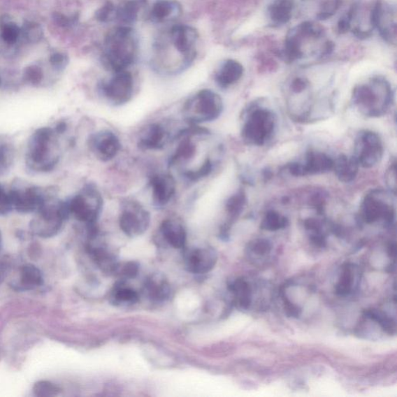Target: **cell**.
Here are the masks:
<instances>
[{"label":"cell","instance_id":"18","mask_svg":"<svg viewBox=\"0 0 397 397\" xmlns=\"http://www.w3.org/2000/svg\"><path fill=\"white\" fill-rule=\"evenodd\" d=\"M150 186L153 205L158 209L166 207L176 192L175 180L169 174L153 175L150 179Z\"/></svg>","mask_w":397,"mask_h":397},{"label":"cell","instance_id":"52","mask_svg":"<svg viewBox=\"0 0 397 397\" xmlns=\"http://www.w3.org/2000/svg\"><path fill=\"white\" fill-rule=\"evenodd\" d=\"M1 240H2L1 231H0V244H1Z\"/></svg>","mask_w":397,"mask_h":397},{"label":"cell","instance_id":"35","mask_svg":"<svg viewBox=\"0 0 397 397\" xmlns=\"http://www.w3.org/2000/svg\"><path fill=\"white\" fill-rule=\"evenodd\" d=\"M289 225V219L279 212L270 210L266 212L262 219L260 228L268 231H276L284 229Z\"/></svg>","mask_w":397,"mask_h":397},{"label":"cell","instance_id":"12","mask_svg":"<svg viewBox=\"0 0 397 397\" xmlns=\"http://www.w3.org/2000/svg\"><path fill=\"white\" fill-rule=\"evenodd\" d=\"M353 156L361 167L370 168L378 165L384 156V145L378 134L371 131L359 132Z\"/></svg>","mask_w":397,"mask_h":397},{"label":"cell","instance_id":"25","mask_svg":"<svg viewBox=\"0 0 397 397\" xmlns=\"http://www.w3.org/2000/svg\"><path fill=\"white\" fill-rule=\"evenodd\" d=\"M244 74V67L240 62L229 59L219 68L215 75V81L218 86L226 89L238 82Z\"/></svg>","mask_w":397,"mask_h":397},{"label":"cell","instance_id":"23","mask_svg":"<svg viewBox=\"0 0 397 397\" xmlns=\"http://www.w3.org/2000/svg\"><path fill=\"white\" fill-rule=\"evenodd\" d=\"M334 167V160L322 152H310L301 164L303 176L327 173Z\"/></svg>","mask_w":397,"mask_h":397},{"label":"cell","instance_id":"32","mask_svg":"<svg viewBox=\"0 0 397 397\" xmlns=\"http://www.w3.org/2000/svg\"><path fill=\"white\" fill-rule=\"evenodd\" d=\"M145 0H130L117 8V19L127 26L138 20V13Z\"/></svg>","mask_w":397,"mask_h":397},{"label":"cell","instance_id":"42","mask_svg":"<svg viewBox=\"0 0 397 397\" xmlns=\"http://www.w3.org/2000/svg\"><path fill=\"white\" fill-rule=\"evenodd\" d=\"M272 248V243L268 240L264 238L254 240L247 246L248 252L257 255H261V257L270 252Z\"/></svg>","mask_w":397,"mask_h":397},{"label":"cell","instance_id":"17","mask_svg":"<svg viewBox=\"0 0 397 397\" xmlns=\"http://www.w3.org/2000/svg\"><path fill=\"white\" fill-rule=\"evenodd\" d=\"M89 233L90 240L88 251L97 266L105 273H116L120 266L116 255L99 240L97 229L89 231Z\"/></svg>","mask_w":397,"mask_h":397},{"label":"cell","instance_id":"39","mask_svg":"<svg viewBox=\"0 0 397 397\" xmlns=\"http://www.w3.org/2000/svg\"><path fill=\"white\" fill-rule=\"evenodd\" d=\"M20 29V36H22L28 43H36L43 37V31L38 24L28 22Z\"/></svg>","mask_w":397,"mask_h":397},{"label":"cell","instance_id":"37","mask_svg":"<svg viewBox=\"0 0 397 397\" xmlns=\"http://www.w3.org/2000/svg\"><path fill=\"white\" fill-rule=\"evenodd\" d=\"M212 168H214L212 161L210 158H208L204 160L203 164L200 167L194 170H188V171L184 172L182 173V176L188 182H198L210 175L212 173Z\"/></svg>","mask_w":397,"mask_h":397},{"label":"cell","instance_id":"4","mask_svg":"<svg viewBox=\"0 0 397 397\" xmlns=\"http://www.w3.org/2000/svg\"><path fill=\"white\" fill-rule=\"evenodd\" d=\"M70 217L66 201L53 196L35 212L30 224L31 231L42 238L58 235Z\"/></svg>","mask_w":397,"mask_h":397},{"label":"cell","instance_id":"33","mask_svg":"<svg viewBox=\"0 0 397 397\" xmlns=\"http://www.w3.org/2000/svg\"><path fill=\"white\" fill-rule=\"evenodd\" d=\"M356 267L350 264H346L342 268L341 275L337 284L335 285V291L338 296H346L352 294L354 283V277H356Z\"/></svg>","mask_w":397,"mask_h":397},{"label":"cell","instance_id":"5","mask_svg":"<svg viewBox=\"0 0 397 397\" xmlns=\"http://www.w3.org/2000/svg\"><path fill=\"white\" fill-rule=\"evenodd\" d=\"M224 103L221 96L210 89L198 91L183 106V116L189 124L215 122L222 115Z\"/></svg>","mask_w":397,"mask_h":397},{"label":"cell","instance_id":"50","mask_svg":"<svg viewBox=\"0 0 397 397\" xmlns=\"http://www.w3.org/2000/svg\"><path fill=\"white\" fill-rule=\"evenodd\" d=\"M307 87V81L301 79V78H298V79L295 80L292 84V89L294 92H295V93H301V92L306 89Z\"/></svg>","mask_w":397,"mask_h":397},{"label":"cell","instance_id":"46","mask_svg":"<svg viewBox=\"0 0 397 397\" xmlns=\"http://www.w3.org/2000/svg\"><path fill=\"white\" fill-rule=\"evenodd\" d=\"M139 271V266L136 262L130 261L129 264H126L122 267L119 266L117 271L116 273H118L122 278L124 280L133 279L136 277L138 275Z\"/></svg>","mask_w":397,"mask_h":397},{"label":"cell","instance_id":"13","mask_svg":"<svg viewBox=\"0 0 397 397\" xmlns=\"http://www.w3.org/2000/svg\"><path fill=\"white\" fill-rule=\"evenodd\" d=\"M103 96L113 106H123L131 101L133 94V80L129 71L115 73L110 80L101 83Z\"/></svg>","mask_w":397,"mask_h":397},{"label":"cell","instance_id":"11","mask_svg":"<svg viewBox=\"0 0 397 397\" xmlns=\"http://www.w3.org/2000/svg\"><path fill=\"white\" fill-rule=\"evenodd\" d=\"M166 41L171 45L172 53H178L181 59L189 67L196 55L198 35L194 27L188 25H175L166 34Z\"/></svg>","mask_w":397,"mask_h":397},{"label":"cell","instance_id":"45","mask_svg":"<svg viewBox=\"0 0 397 397\" xmlns=\"http://www.w3.org/2000/svg\"><path fill=\"white\" fill-rule=\"evenodd\" d=\"M96 18L102 22H110L117 19V7L111 3L104 5L96 13Z\"/></svg>","mask_w":397,"mask_h":397},{"label":"cell","instance_id":"21","mask_svg":"<svg viewBox=\"0 0 397 397\" xmlns=\"http://www.w3.org/2000/svg\"><path fill=\"white\" fill-rule=\"evenodd\" d=\"M144 293L153 302H164L171 294V287L164 275L154 273L145 280Z\"/></svg>","mask_w":397,"mask_h":397},{"label":"cell","instance_id":"40","mask_svg":"<svg viewBox=\"0 0 397 397\" xmlns=\"http://www.w3.org/2000/svg\"><path fill=\"white\" fill-rule=\"evenodd\" d=\"M35 396L40 397H51L59 395L61 392L59 387L49 381H38L33 387Z\"/></svg>","mask_w":397,"mask_h":397},{"label":"cell","instance_id":"28","mask_svg":"<svg viewBox=\"0 0 397 397\" xmlns=\"http://www.w3.org/2000/svg\"><path fill=\"white\" fill-rule=\"evenodd\" d=\"M295 0H272L268 7L269 18L274 26H282L289 22L293 15Z\"/></svg>","mask_w":397,"mask_h":397},{"label":"cell","instance_id":"41","mask_svg":"<svg viewBox=\"0 0 397 397\" xmlns=\"http://www.w3.org/2000/svg\"><path fill=\"white\" fill-rule=\"evenodd\" d=\"M44 80L43 70L38 66L26 68L23 74V81L32 87H38Z\"/></svg>","mask_w":397,"mask_h":397},{"label":"cell","instance_id":"19","mask_svg":"<svg viewBox=\"0 0 397 397\" xmlns=\"http://www.w3.org/2000/svg\"><path fill=\"white\" fill-rule=\"evenodd\" d=\"M168 133L164 127L154 123L147 125L140 133L138 145L144 151L160 150L165 147Z\"/></svg>","mask_w":397,"mask_h":397},{"label":"cell","instance_id":"10","mask_svg":"<svg viewBox=\"0 0 397 397\" xmlns=\"http://www.w3.org/2000/svg\"><path fill=\"white\" fill-rule=\"evenodd\" d=\"M380 190H373L367 194L361 204L360 217L363 222L371 224L380 221L391 225L395 219V210Z\"/></svg>","mask_w":397,"mask_h":397},{"label":"cell","instance_id":"29","mask_svg":"<svg viewBox=\"0 0 397 397\" xmlns=\"http://www.w3.org/2000/svg\"><path fill=\"white\" fill-rule=\"evenodd\" d=\"M247 203V197L243 190L229 197L226 202V211L229 216V222L223 226L222 231V236H228V232L231 224L236 221L238 217L242 214L245 205Z\"/></svg>","mask_w":397,"mask_h":397},{"label":"cell","instance_id":"16","mask_svg":"<svg viewBox=\"0 0 397 397\" xmlns=\"http://www.w3.org/2000/svg\"><path fill=\"white\" fill-rule=\"evenodd\" d=\"M395 12L391 6L378 0L371 10L370 20L373 27H377L381 36L389 43H396V24Z\"/></svg>","mask_w":397,"mask_h":397},{"label":"cell","instance_id":"49","mask_svg":"<svg viewBox=\"0 0 397 397\" xmlns=\"http://www.w3.org/2000/svg\"><path fill=\"white\" fill-rule=\"evenodd\" d=\"M283 300H284L286 314L289 317H298L301 315V310L299 308L292 303L287 297H285Z\"/></svg>","mask_w":397,"mask_h":397},{"label":"cell","instance_id":"26","mask_svg":"<svg viewBox=\"0 0 397 397\" xmlns=\"http://www.w3.org/2000/svg\"><path fill=\"white\" fill-rule=\"evenodd\" d=\"M193 137L194 136L182 130L177 133L175 138L180 139L181 141L175 152L169 158V166H177L194 159L196 152V145L192 140Z\"/></svg>","mask_w":397,"mask_h":397},{"label":"cell","instance_id":"1","mask_svg":"<svg viewBox=\"0 0 397 397\" xmlns=\"http://www.w3.org/2000/svg\"><path fill=\"white\" fill-rule=\"evenodd\" d=\"M59 136L52 127H40L31 134L25 154L28 170L37 174L54 171L61 159Z\"/></svg>","mask_w":397,"mask_h":397},{"label":"cell","instance_id":"2","mask_svg":"<svg viewBox=\"0 0 397 397\" xmlns=\"http://www.w3.org/2000/svg\"><path fill=\"white\" fill-rule=\"evenodd\" d=\"M138 52V39L136 31L129 26H120L106 35L101 62L110 72H122L136 61Z\"/></svg>","mask_w":397,"mask_h":397},{"label":"cell","instance_id":"3","mask_svg":"<svg viewBox=\"0 0 397 397\" xmlns=\"http://www.w3.org/2000/svg\"><path fill=\"white\" fill-rule=\"evenodd\" d=\"M394 101L391 86L384 78L375 77L368 84L354 89L352 101L361 113L368 117L384 116Z\"/></svg>","mask_w":397,"mask_h":397},{"label":"cell","instance_id":"7","mask_svg":"<svg viewBox=\"0 0 397 397\" xmlns=\"http://www.w3.org/2000/svg\"><path fill=\"white\" fill-rule=\"evenodd\" d=\"M13 210L19 214L36 212L49 198L56 196L52 188H44L18 182L10 189Z\"/></svg>","mask_w":397,"mask_h":397},{"label":"cell","instance_id":"36","mask_svg":"<svg viewBox=\"0 0 397 397\" xmlns=\"http://www.w3.org/2000/svg\"><path fill=\"white\" fill-rule=\"evenodd\" d=\"M364 315L370 320L377 322L380 327L389 335L396 333V323L392 318L389 317L384 312L377 309H368L364 311Z\"/></svg>","mask_w":397,"mask_h":397},{"label":"cell","instance_id":"31","mask_svg":"<svg viewBox=\"0 0 397 397\" xmlns=\"http://www.w3.org/2000/svg\"><path fill=\"white\" fill-rule=\"evenodd\" d=\"M139 300L138 294L136 290L127 287L120 282L112 289L110 301L115 306L129 307L136 304Z\"/></svg>","mask_w":397,"mask_h":397},{"label":"cell","instance_id":"53","mask_svg":"<svg viewBox=\"0 0 397 397\" xmlns=\"http://www.w3.org/2000/svg\"><path fill=\"white\" fill-rule=\"evenodd\" d=\"M0 82H1V79H0Z\"/></svg>","mask_w":397,"mask_h":397},{"label":"cell","instance_id":"34","mask_svg":"<svg viewBox=\"0 0 397 397\" xmlns=\"http://www.w3.org/2000/svg\"><path fill=\"white\" fill-rule=\"evenodd\" d=\"M15 159V149L5 140H0V177L8 173Z\"/></svg>","mask_w":397,"mask_h":397},{"label":"cell","instance_id":"47","mask_svg":"<svg viewBox=\"0 0 397 397\" xmlns=\"http://www.w3.org/2000/svg\"><path fill=\"white\" fill-rule=\"evenodd\" d=\"M50 62L52 68L58 72H62L65 69L68 63V59L66 55L62 53H56L52 55Z\"/></svg>","mask_w":397,"mask_h":397},{"label":"cell","instance_id":"9","mask_svg":"<svg viewBox=\"0 0 397 397\" xmlns=\"http://www.w3.org/2000/svg\"><path fill=\"white\" fill-rule=\"evenodd\" d=\"M151 215L143 204L136 201H124L119 217L120 228L127 236H143L150 226Z\"/></svg>","mask_w":397,"mask_h":397},{"label":"cell","instance_id":"22","mask_svg":"<svg viewBox=\"0 0 397 397\" xmlns=\"http://www.w3.org/2000/svg\"><path fill=\"white\" fill-rule=\"evenodd\" d=\"M181 13V5L175 0H158L149 13V19L154 24H163L178 18Z\"/></svg>","mask_w":397,"mask_h":397},{"label":"cell","instance_id":"6","mask_svg":"<svg viewBox=\"0 0 397 397\" xmlns=\"http://www.w3.org/2000/svg\"><path fill=\"white\" fill-rule=\"evenodd\" d=\"M69 215L89 226H96L103 207V198L94 184H87L66 201Z\"/></svg>","mask_w":397,"mask_h":397},{"label":"cell","instance_id":"30","mask_svg":"<svg viewBox=\"0 0 397 397\" xmlns=\"http://www.w3.org/2000/svg\"><path fill=\"white\" fill-rule=\"evenodd\" d=\"M230 292L235 298L236 306L243 310H247L252 304V288L245 280L238 278L231 282L229 286Z\"/></svg>","mask_w":397,"mask_h":397},{"label":"cell","instance_id":"43","mask_svg":"<svg viewBox=\"0 0 397 397\" xmlns=\"http://www.w3.org/2000/svg\"><path fill=\"white\" fill-rule=\"evenodd\" d=\"M341 3L342 0H323L320 12L318 13V18L327 20L331 17L338 10Z\"/></svg>","mask_w":397,"mask_h":397},{"label":"cell","instance_id":"48","mask_svg":"<svg viewBox=\"0 0 397 397\" xmlns=\"http://www.w3.org/2000/svg\"><path fill=\"white\" fill-rule=\"evenodd\" d=\"M396 164L394 163V164L391 165V167H389L388 172L387 173V177H386L387 186L389 188V189L393 191V192L394 194H396Z\"/></svg>","mask_w":397,"mask_h":397},{"label":"cell","instance_id":"38","mask_svg":"<svg viewBox=\"0 0 397 397\" xmlns=\"http://www.w3.org/2000/svg\"><path fill=\"white\" fill-rule=\"evenodd\" d=\"M21 34L20 28L12 21H5L0 27V36L6 44L13 45L18 41Z\"/></svg>","mask_w":397,"mask_h":397},{"label":"cell","instance_id":"51","mask_svg":"<svg viewBox=\"0 0 397 397\" xmlns=\"http://www.w3.org/2000/svg\"><path fill=\"white\" fill-rule=\"evenodd\" d=\"M388 253L389 257H395L396 255V245L395 243L391 244L388 247Z\"/></svg>","mask_w":397,"mask_h":397},{"label":"cell","instance_id":"15","mask_svg":"<svg viewBox=\"0 0 397 397\" xmlns=\"http://www.w3.org/2000/svg\"><path fill=\"white\" fill-rule=\"evenodd\" d=\"M217 252L211 247H194L184 252V264L187 271L194 274L210 272L217 264Z\"/></svg>","mask_w":397,"mask_h":397},{"label":"cell","instance_id":"24","mask_svg":"<svg viewBox=\"0 0 397 397\" xmlns=\"http://www.w3.org/2000/svg\"><path fill=\"white\" fill-rule=\"evenodd\" d=\"M44 283L43 274L40 269L32 264H27L20 269L19 280L13 284L17 291H29L37 289Z\"/></svg>","mask_w":397,"mask_h":397},{"label":"cell","instance_id":"27","mask_svg":"<svg viewBox=\"0 0 397 397\" xmlns=\"http://www.w3.org/2000/svg\"><path fill=\"white\" fill-rule=\"evenodd\" d=\"M359 165L354 156L340 154L334 161V170L340 182L349 183L356 178L359 173Z\"/></svg>","mask_w":397,"mask_h":397},{"label":"cell","instance_id":"20","mask_svg":"<svg viewBox=\"0 0 397 397\" xmlns=\"http://www.w3.org/2000/svg\"><path fill=\"white\" fill-rule=\"evenodd\" d=\"M159 231L162 238L170 246L176 250L185 247L187 231L183 225L177 219L168 218L163 221Z\"/></svg>","mask_w":397,"mask_h":397},{"label":"cell","instance_id":"14","mask_svg":"<svg viewBox=\"0 0 397 397\" xmlns=\"http://www.w3.org/2000/svg\"><path fill=\"white\" fill-rule=\"evenodd\" d=\"M88 146L97 159L106 162L116 157L122 143L117 134L109 130H102L92 134Z\"/></svg>","mask_w":397,"mask_h":397},{"label":"cell","instance_id":"8","mask_svg":"<svg viewBox=\"0 0 397 397\" xmlns=\"http://www.w3.org/2000/svg\"><path fill=\"white\" fill-rule=\"evenodd\" d=\"M275 127V117L272 111L255 109L247 116L243 127V139L247 145H264L272 137Z\"/></svg>","mask_w":397,"mask_h":397},{"label":"cell","instance_id":"44","mask_svg":"<svg viewBox=\"0 0 397 397\" xmlns=\"http://www.w3.org/2000/svg\"><path fill=\"white\" fill-rule=\"evenodd\" d=\"M13 210L10 189L0 184V216H6Z\"/></svg>","mask_w":397,"mask_h":397}]
</instances>
